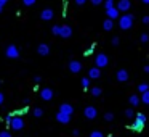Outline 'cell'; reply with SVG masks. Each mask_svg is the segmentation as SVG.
Here are the masks:
<instances>
[{
  "mask_svg": "<svg viewBox=\"0 0 149 137\" xmlns=\"http://www.w3.org/2000/svg\"><path fill=\"white\" fill-rule=\"evenodd\" d=\"M146 123H148V116H146L144 113H138L135 116V121H133L132 124V129L133 131H143L146 126Z\"/></svg>",
  "mask_w": 149,
  "mask_h": 137,
  "instance_id": "1",
  "label": "cell"
},
{
  "mask_svg": "<svg viewBox=\"0 0 149 137\" xmlns=\"http://www.w3.org/2000/svg\"><path fill=\"white\" fill-rule=\"evenodd\" d=\"M133 21H135V16H133V15H130V13L120 16V18H119V26H120V29H122V31H128L130 28L133 26Z\"/></svg>",
  "mask_w": 149,
  "mask_h": 137,
  "instance_id": "2",
  "label": "cell"
},
{
  "mask_svg": "<svg viewBox=\"0 0 149 137\" xmlns=\"http://www.w3.org/2000/svg\"><path fill=\"white\" fill-rule=\"evenodd\" d=\"M107 65H109V58H107L106 53H98L95 56V66H98V68H106Z\"/></svg>",
  "mask_w": 149,
  "mask_h": 137,
  "instance_id": "3",
  "label": "cell"
},
{
  "mask_svg": "<svg viewBox=\"0 0 149 137\" xmlns=\"http://www.w3.org/2000/svg\"><path fill=\"white\" fill-rule=\"evenodd\" d=\"M5 55H7V58H19V49H18L16 45H8L7 50H5Z\"/></svg>",
  "mask_w": 149,
  "mask_h": 137,
  "instance_id": "4",
  "label": "cell"
},
{
  "mask_svg": "<svg viewBox=\"0 0 149 137\" xmlns=\"http://www.w3.org/2000/svg\"><path fill=\"white\" fill-rule=\"evenodd\" d=\"M10 127H11L13 131H21V129H24V119H23L21 116H13Z\"/></svg>",
  "mask_w": 149,
  "mask_h": 137,
  "instance_id": "5",
  "label": "cell"
},
{
  "mask_svg": "<svg viewBox=\"0 0 149 137\" xmlns=\"http://www.w3.org/2000/svg\"><path fill=\"white\" fill-rule=\"evenodd\" d=\"M84 116L91 121V119H95V118L98 116V110L95 107H91V105H88V107L84 108Z\"/></svg>",
  "mask_w": 149,
  "mask_h": 137,
  "instance_id": "6",
  "label": "cell"
},
{
  "mask_svg": "<svg viewBox=\"0 0 149 137\" xmlns=\"http://www.w3.org/2000/svg\"><path fill=\"white\" fill-rule=\"evenodd\" d=\"M53 95H55L53 89H50V87H43V89H40V98H42L43 102H50V100L53 98Z\"/></svg>",
  "mask_w": 149,
  "mask_h": 137,
  "instance_id": "7",
  "label": "cell"
},
{
  "mask_svg": "<svg viewBox=\"0 0 149 137\" xmlns=\"http://www.w3.org/2000/svg\"><path fill=\"white\" fill-rule=\"evenodd\" d=\"M117 10L120 11V13H127V11L130 10V8H132V2H130V0H119V2H117Z\"/></svg>",
  "mask_w": 149,
  "mask_h": 137,
  "instance_id": "8",
  "label": "cell"
},
{
  "mask_svg": "<svg viewBox=\"0 0 149 137\" xmlns=\"http://www.w3.org/2000/svg\"><path fill=\"white\" fill-rule=\"evenodd\" d=\"M71 36H72V28L68 26V24H63L61 31H59V37L61 39H69Z\"/></svg>",
  "mask_w": 149,
  "mask_h": 137,
  "instance_id": "9",
  "label": "cell"
},
{
  "mask_svg": "<svg viewBox=\"0 0 149 137\" xmlns=\"http://www.w3.org/2000/svg\"><path fill=\"white\" fill-rule=\"evenodd\" d=\"M69 71L74 73V74L80 73L82 71V63L77 61V60H71V61H69Z\"/></svg>",
  "mask_w": 149,
  "mask_h": 137,
  "instance_id": "10",
  "label": "cell"
},
{
  "mask_svg": "<svg viewBox=\"0 0 149 137\" xmlns=\"http://www.w3.org/2000/svg\"><path fill=\"white\" fill-rule=\"evenodd\" d=\"M59 111L69 114V116H72V114H74V107H72L71 103H61L59 105Z\"/></svg>",
  "mask_w": 149,
  "mask_h": 137,
  "instance_id": "11",
  "label": "cell"
},
{
  "mask_svg": "<svg viewBox=\"0 0 149 137\" xmlns=\"http://www.w3.org/2000/svg\"><path fill=\"white\" fill-rule=\"evenodd\" d=\"M88 78L90 79H100L101 78V68H98V66L90 68L88 69Z\"/></svg>",
  "mask_w": 149,
  "mask_h": 137,
  "instance_id": "12",
  "label": "cell"
},
{
  "mask_svg": "<svg viewBox=\"0 0 149 137\" xmlns=\"http://www.w3.org/2000/svg\"><path fill=\"white\" fill-rule=\"evenodd\" d=\"M106 15L109 20H117V18H120V11L117 10V7H112L109 8V10H106Z\"/></svg>",
  "mask_w": 149,
  "mask_h": 137,
  "instance_id": "13",
  "label": "cell"
},
{
  "mask_svg": "<svg viewBox=\"0 0 149 137\" xmlns=\"http://www.w3.org/2000/svg\"><path fill=\"white\" fill-rule=\"evenodd\" d=\"M116 78H117L119 82H127L128 81V71H127V69H119L117 74H116Z\"/></svg>",
  "mask_w": 149,
  "mask_h": 137,
  "instance_id": "14",
  "label": "cell"
},
{
  "mask_svg": "<svg viewBox=\"0 0 149 137\" xmlns=\"http://www.w3.org/2000/svg\"><path fill=\"white\" fill-rule=\"evenodd\" d=\"M56 121H58L59 124H68L69 121H71V116L66 113H61V111H58V114H56Z\"/></svg>",
  "mask_w": 149,
  "mask_h": 137,
  "instance_id": "15",
  "label": "cell"
},
{
  "mask_svg": "<svg viewBox=\"0 0 149 137\" xmlns=\"http://www.w3.org/2000/svg\"><path fill=\"white\" fill-rule=\"evenodd\" d=\"M53 16H55V13H53V10H50V8H45V10L40 13V20H43V21H50Z\"/></svg>",
  "mask_w": 149,
  "mask_h": 137,
  "instance_id": "16",
  "label": "cell"
},
{
  "mask_svg": "<svg viewBox=\"0 0 149 137\" xmlns=\"http://www.w3.org/2000/svg\"><path fill=\"white\" fill-rule=\"evenodd\" d=\"M37 53H39L40 56H47V55H50V47L47 45V44H40V45L37 47Z\"/></svg>",
  "mask_w": 149,
  "mask_h": 137,
  "instance_id": "17",
  "label": "cell"
},
{
  "mask_svg": "<svg viewBox=\"0 0 149 137\" xmlns=\"http://www.w3.org/2000/svg\"><path fill=\"white\" fill-rule=\"evenodd\" d=\"M128 103L132 105V107H138V105L141 103V97H138L136 94L130 95V97H128Z\"/></svg>",
  "mask_w": 149,
  "mask_h": 137,
  "instance_id": "18",
  "label": "cell"
},
{
  "mask_svg": "<svg viewBox=\"0 0 149 137\" xmlns=\"http://www.w3.org/2000/svg\"><path fill=\"white\" fill-rule=\"evenodd\" d=\"M112 28H114L112 20H109V18H107V20H104V23H103V29H104V31H111Z\"/></svg>",
  "mask_w": 149,
  "mask_h": 137,
  "instance_id": "19",
  "label": "cell"
},
{
  "mask_svg": "<svg viewBox=\"0 0 149 137\" xmlns=\"http://www.w3.org/2000/svg\"><path fill=\"white\" fill-rule=\"evenodd\" d=\"M138 92H141V94H144L146 90H149V84H146V82H143V84L138 85V89H136Z\"/></svg>",
  "mask_w": 149,
  "mask_h": 137,
  "instance_id": "20",
  "label": "cell"
},
{
  "mask_svg": "<svg viewBox=\"0 0 149 137\" xmlns=\"http://www.w3.org/2000/svg\"><path fill=\"white\" fill-rule=\"evenodd\" d=\"M141 102L144 105H149V90H146L144 94H141Z\"/></svg>",
  "mask_w": 149,
  "mask_h": 137,
  "instance_id": "21",
  "label": "cell"
},
{
  "mask_svg": "<svg viewBox=\"0 0 149 137\" xmlns=\"http://www.w3.org/2000/svg\"><path fill=\"white\" fill-rule=\"evenodd\" d=\"M80 84H82V87H84L85 90H87V89H88V85H90V78H82Z\"/></svg>",
  "mask_w": 149,
  "mask_h": 137,
  "instance_id": "22",
  "label": "cell"
},
{
  "mask_svg": "<svg viewBox=\"0 0 149 137\" xmlns=\"http://www.w3.org/2000/svg\"><path fill=\"white\" fill-rule=\"evenodd\" d=\"M90 92H91V95H93V97H100V95L103 94V90H101L100 87H93Z\"/></svg>",
  "mask_w": 149,
  "mask_h": 137,
  "instance_id": "23",
  "label": "cell"
},
{
  "mask_svg": "<svg viewBox=\"0 0 149 137\" xmlns=\"http://www.w3.org/2000/svg\"><path fill=\"white\" fill-rule=\"evenodd\" d=\"M59 31H61V26H59V24L52 26V34H53V36H59Z\"/></svg>",
  "mask_w": 149,
  "mask_h": 137,
  "instance_id": "24",
  "label": "cell"
},
{
  "mask_svg": "<svg viewBox=\"0 0 149 137\" xmlns=\"http://www.w3.org/2000/svg\"><path fill=\"white\" fill-rule=\"evenodd\" d=\"M34 116H36V118H42L43 116V110H42V108H34Z\"/></svg>",
  "mask_w": 149,
  "mask_h": 137,
  "instance_id": "25",
  "label": "cell"
},
{
  "mask_svg": "<svg viewBox=\"0 0 149 137\" xmlns=\"http://www.w3.org/2000/svg\"><path fill=\"white\" fill-rule=\"evenodd\" d=\"M112 7H116V5H114V0H104V8H106V10H109V8H112Z\"/></svg>",
  "mask_w": 149,
  "mask_h": 137,
  "instance_id": "26",
  "label": "cell"
},
{
  "mask_svg": "<svg viewBox=\"0 0 149 137\" xmlns=\"http://www.w3.org/2000/svg\"><path fill=\"white\" fill-rule=\"evenodd\" d=\"M125 118H128V119H132V118H135V111H133L132 108H128V110H125Z\"/></svg>",
  "mask_w": 149,
  "mask_h": 137,
  "instance_id": "27",
  "label": "cell"
},
{
  "mask_svg": "<svg viewBox=\"0 0 149 137\" xmlns=\"http://www.w3.org/2000/svg\"><path fill=\"white\" fill-rule=\"evenodd\" d=\"M90 137H104V134L101 132V131H91Z\"/></svg>",
  "mask_w": 149,
  "mask_h": 137,
  "instance_id": "28",
  "label": "cell"
},
{
  "mask_svg": "<svg viewBox=\"0 0 149 137\" xmlns=\"http://www.w3.org/2000/svg\"><path fill=\"white\" fill-rule=\"evenodd\" d=\"M37 0H23V5L24 7H32V5H36Z\"/></svg>",
  "mask_w": 149,
  "mask_h": 137,
  "instance_id": "29",
  "label": "cell"
},
{
  "mask_svg": "<svg viewBox=\"0 0 149 137\" xmlns=\"http://www.w3.org/2000/svg\"><path fill=\"white\" fill-rule=\"evenodd\" d=\"M104 119H106V121H112V119H114V113H112V111H107V113H104Z\"/></svg>",
  "mask_w": 149,
  "mask_h": 137,
  "instance_id": "30",
  "label": "cell"
},
{
  "mask_svg": "<svg viewBox=\"0 0 149 137\" xmlns=\"http://www.w3.org/2000/svg\"><path fill=\"white\" fill-rule=\"evenodd\" d=\"M13 116H15V114H7V116H5V123H7L8 124V126H10V124H11V119H13Z\"/></svg>",
  "mask_w": 149,
  "mask_h": 137,
  "instance_id": "31",
  "label": "cell"
},
{
  "mask_svg": "<svg viewBox=\"0 0 149 137\" xmlns=\"http://www.w3.org/2000/svg\"><path fill=\"white\" fill-rule=\"evenodd\" d=\"M139 40H141V42L143 44H146V42H148V40H149V36H148V34H141V37H139Z\"/></svg>",
  "mask_w": 149,
  "mask_h": 137,
  "instance_id": "32",
  "label": "cell"
},
{
  "mask_svg": "<svg viewBox=\"0 0 149 137\" xmlns=\"http://www.w3.org/2000/svg\"><path fill=\"white\" fill-rule=\"evenodd\" d=\"M0 137H11V134L8 131H0Z\"/></svg>",
  "mask_w": 149,
  "mask_h": 137,
  "instance_id": "33",
  "label": "cell"
},
{
  "mask_svg": "<svg viewBox=\"0 0 149 137\" xmlns=\"http://www.w3.org/2000/svg\"><path fill=\"white\" fill-rule=\"evenodd\" d=\"M91 4L95 5V7H98V5H101V4H104V0H90Z\"/></svg>",
  "mask_w": 149,
  "mask_h": 137,
  "instance_id": "34",
  "label": "cell"
},
{
  "mask_svg": "<svg viewBox=\"0 0 149 137\" xmlns=\"http://www.w3.org/2000/svg\"><path fill=\"white\" fill-rule=\"evenodd\" d=\"M119 42H120V40H119V37H117V36H116V37H112V45H114V47L119 45Z\"/></svg>",
  "mask_w": 149,
  "mask_h": 137,
  "instance_id": "35",
  "label": "cell"
},
{
  "mask_svg": "<svg viewBox=\"0 0 149 137\" xmlns=\"http://www.w3.org/2000/svg\"><path fill=\"white\" fill-rule=\"evenodd\" d=\"M34 82H36V84L42 82V76H36V78H34Z\"/></svg>",
  "mask_w": 149,
  "mask_h": 137,
  "instance_id": "36",
  "label": "cell"
},
{
  "mask_svg": "<svg viewBox=\"0 0 149 137\" xmlns=\"http://www.w3.org/2000/svg\"><path fill=\"white\" fill-rule=\"evenodd\" d=\"M72 136H74V137H79V136H80V131H79V129H74V131H72Z\"/></svg>",
  "mask_w": 149,
  "mask_h": 137,
  "instance_id": "37",
  "label": "cell"
},
{
  "mask_svg": "<svg viewBox=\"0 0 149 137\" xmlns=\"http://www.w3.org/2000/svg\"><path fill=\"white\" fill-rule=\"evenodd\" d=\"M143 23L144 24H149V16L146 15V16H143Z\"/></svg>",
  "mask_w": 149,
  "mask_h": 137,
  "instance_id": "38",
  "label": "cell"
},
{
  "mask_svg": "<svg viewBox=\"0 0 149 137\" xmlns=\"http://www.w3.org/2000/svg\"><path fill=\"white\" fill-rule=\"evenodd\" d=\"M74 2L77 5H85V2H87V0H74Z\"/></svg>",
  "mask_w": 149,
  "mask_h": 137,
  "instance_id": "39",
  "label": "cell"
},
{
  "mask_svg": "<svg viewBox=\"0 0 149 137\" xmlns=\"http://www.w3.org/2000/svg\"><path fill=\"white\" fill-rule=\"evenodd\" d=\"M3 102H5V95L2 94V92H0V105L3 103Z\"/></svg>",
  "mask_w": 149,
  "mask_h": 137,
  "instance_id": "40",
  "label": "cell"
},
{
  "mask_svg": "<svg viewBox=\"0 0 149 137\" xmlns=\"http://www.w3.org/2000/svg\"><path fill=\"white\" fill-rule=\"evenodd\" d=\"M143 71H144V73H148V74H149V65H146L144 68H143Z\"/></svg>",
  "mask_w": 149,
  "mask_h": 137,
  "instance_id": "41",
  "label": "cell"
},
{
  "mask_svg": "<svg viewBox=\"0 0 149 137\" xmlns=\"http://www.w3.org/2000/svg\"><path fill=\"white\" fill-rule=\"evenodd\" d=\"M5 4H8V0H0V5H2V7H3Z\"/></svg>",
  "mask_w": 149,
  "mask_h": 137,
  "instance_id": "42",
  "label": "cell"
},
{
  "mask_svg": "<svg viewBox=\"0 0 149 137\" xmlns=\"http://www.w3.org/2000/svg\"><path fill=\"white\" fill-rule=\"evenodd\" d=\"M143 4H146V5H149V0H141Z\"/></svg>",
  "mask_w": 149,
  "mask_h": 137,
  "instance_id": "43",
  "label": "cell"
},
{
  "mask_svg": "<svg viewBox=\"0 0 149 137\" xmlns=\"http://www.w3.org/2000/svg\"><path fill=\"white\" fill-rule=\"evenodd\" d=\"M2 10H3V7H2V5H0V13H2Z\"/></svg>",
  "mask_w": 149,
  "mask_h": 137,
  "instance_id": "44",
  "label": "cell"
},
{
  "mask_svg": "<svg viewBox=\"0 0 149 137\" xmlns=\"http://www.w3.org/2000/svg\"><path fill=\"white\" fill-rule=\"evenodd\" d=\"M0 85H2V81H0Z\"/></svg>",
  "mask_w": 149,
  "mask_h": 137,
  "instance_id": "45",
  "label": "cell"
},
{
  "mask_svg": "<svg viewBox=\"0 0 149 137\" xmlns=\"http://www.w3.org/2000/svg\"><path fill=\"white\" fill-rule=\"evenodd\" d=\"M111 137H112V136H111Z\"/></svg>",
  "mask_w": 149,
  "mask_h": 137,
  "instance_id": "46",
  "label": "cell"
}]
</instances>
